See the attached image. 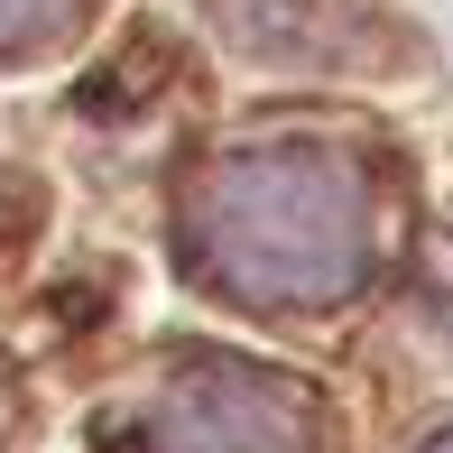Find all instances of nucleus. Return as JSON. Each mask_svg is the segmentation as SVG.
I'll return each mask as SVG.
<instances>
[{
  "instance_id": "obj_1",
  "label": "nucleus",
  "mask_w": 453,
  "mask_h": 453,
  "mask_svg": "<svg viewBox=\"0 0 453 453\" xmlns=\"http://www.w3.org/2000/svg\"><path fill=\"white\" fill-rule=\"evenodd\" d=\"M370 176L324 139H259L195 176L185 250L241 305H334L370 278Z\"/></svg>"
},
{
  "instance_id": "obj_4",
  "label": "nucleus",
  "mask_w": 453,
  "mask_h": 453,
  "mask_svg": "<svg viewBox=\"0 0 453 453\" xmlns=\"http://www.w3.org/2000/svg\"><path fill=\"white\" fill-rule=\"evenodd\" d=\"M417 453H453V426H444V435H426V444H417Z\"/></svg>"
},
{
  "instance_id": "obj_3",
  "label": "nucleus",
  "mask_w": 453,
  "mask_h": 453,
  "mask_svg": "<svg viewBox=\"0 0 453 453\" xmlns=\"http://www.w3.org/2000/svg\"><path fill=\"white\" fill-rule=\"evenodd\" d=\"M84 19V0H0V56H28V47H56V37Z\"/></svg>"
},
{
  "instance_id": "obj_2",
  "label": "nucleus",
  "mask_w": 453,
  "mask_h": 453,
  "mask_svg": "<svg viewBox=\"0 0 453 453\" xmlns=\"http://www.w3.org/2000/svg\"><path fill=\"white\" fill-rule=\"evenodd\" d=\"M149 453H315V407L259 361H195L149 407Z\"/></svg>"
}]
</instances>
